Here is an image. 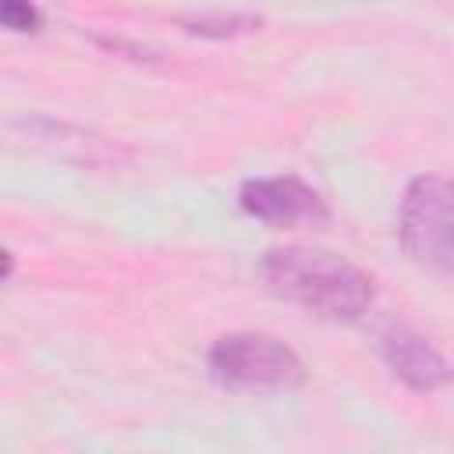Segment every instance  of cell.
I'll list each match as a JSON object with an SVG mask.
<instances>
[{
  "mask_svg": "<svg viewBox=\"0 0 454 454\" xmlns=\"http://www.w3.org/2000/svg\"><path fill=\"white\" fill-rule=\"evenodd\" d=\"M209 376L223 390H287L305 376L301 358L270 333L241 330L227 333L209 348Z\"/></svg>",
  "mask_w": 454,
  "mask_h": 454,
  "instance_id": "3",
  "label": "cell"
},
{
  "mask_svg": "<svg viewBox=\"0 0 454 454\" xmlns=\"http://www.w3.org/2000/svg\"><path fill=\"white\" fill-rule=\"evenodd\" d=\"M241 209L262 223H277V227H291V223H319L330 216L323 195L305 184L301 177H255L241 184L238 195Z\"/></svg>",
  "mask_w": 454,
  "mask_h": 454,
  "instance_id": "4",
  "label": "cell"
},
{
  "mask_svg": "<svg viewBox=\"0 0 454 454\" xmlns=\"http://www.w3.org/2000/svg\"><path fill=\"white\" fill-rule=\"evenodd\" d=\"M184 28L192 32V35H206V39H231V35H245V32H252V28H259V18L255 14H220V18H213V14H202V18H192V21H184Z\"/></svg>",
  "mask_w": 454,
  "mask_h": 454,
  "instance_id": "6",
  "label": "cell"
},
{
  "mask_svg": "<svg viewBox=\"0 0 454 454\" xmlns=\"http://www.w3.org/2000/svg\"><path fill=\"white\" fill-rule=\"evenodd\" d=\"M262 277L280 298L323 319H358L376 298L372 277L326 248H270L262 255Z\"/></svg>",
  "mask_w": 454,
  "mask_h": 454,
  "instance_id": "1",
  "label": "cell"
},
{
  "mask_svg": "<svg viewBox=\"0 0 454 454\" xmlns=\"http://www.w3.org/2000/svg\"><path fill=\"white\" fill-rule=\"evenodd\" d=\"M397 238L411 262L454 273V177L422 174L408 181L397 209Z\"/></svg>",
  "mask_w": 454,
  "mask_h": 454,
  "instance_id": "2",
  "label": "cell"
},
{
  "mask_svg": "<svg viewBox=\"0 0 454 454\" xmlns=\"http://www.w3.org/2000/svg\"><path fill=\"white\" fill-rule=\"evenodd\" d=\"M380 351H383L387 369H390L408 390L433 394V390H440V387H447V383L454 380L450 362H447L426 337H419L415 330H404V326L387 330L383 340H380Z\"/></svg>",
  "mask_w": 454,
  "mask_h": 454,
  "instance_id": "5",
  "label": "cell"
},
{
  "mask_svg": "<svg viewBox=\"0 0 454 454\" xmlns=\"http://www.w3.org/2000/svg\"><path fill=\"white\" fill-rule=\"evenodd\" d=\"M0 21L11 32H39L43 14L32 0H0Z\"/></svg>",
  "mask_w": 454,
  "mask_h": 454,
  "instance_id": "7",
  "label": "cell"
}]
</instances>
